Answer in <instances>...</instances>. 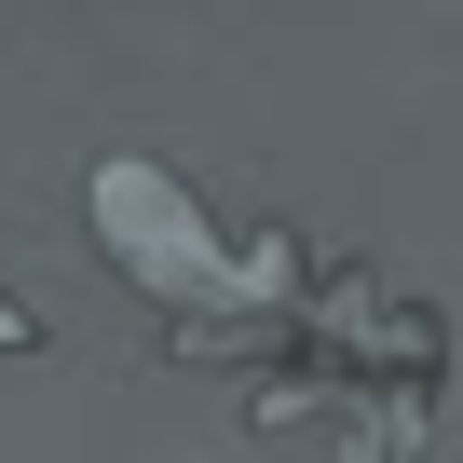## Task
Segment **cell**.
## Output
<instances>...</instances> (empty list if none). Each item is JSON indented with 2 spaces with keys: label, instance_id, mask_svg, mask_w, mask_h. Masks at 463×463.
Masks as SVG:
<instances>
[{
  "label": "cell",
  "instance_id": "obj_1",
  "mask_svg": "<svg viewBox=\"0 0 463 463\" xmlns=\"http://www.w3.org/2000/svg\"><path fill=\"white\" fill-rule=\"evenodd\" d=\"M0 354H28V300H0Z\"/></svg>",
  "mask_w": 463,
  "mask_h": 463
}]
</instances>
